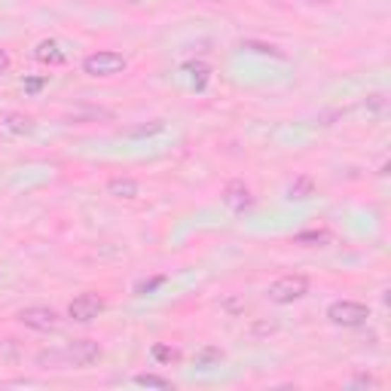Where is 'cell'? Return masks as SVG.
<instances>
[{"label":"cell","instance_id":"cell-16","mask_svg":"<svg viewBox=\"0 0 391 391\" xmlns=\"http://www.w3.org/2000/svg\"><path fill=\"white\" fill-rule=\"evenodd\" d=\"M135 383L144 385V388H174L172 379H162V376H156V373H141V376H135Z\"/></svg>","mask_w":391,"mask_h":391},{"label":"cell","instance_id":"cell-1","mask_svg":"<svg viewBox=\"0 0 391 391\" xmlns=\"http://www.w3.org/2000/svg\"><path fill=\"white\" fill-rule=\"evenodd\" d=\"M128 68L126 55L123 52H114V49H101V52H92L83 59V73L86 77H95V80H107V77H116Z\"/></svg>","mask_w":391,"mask_h":391},{"label":"cell","instance_id":"cell-24","mask_svg":"<svg viewBox=\"0 0 391 391\" xmlns=\"http://www.w3.org/2000/svg\"><path fill=\"white\" fill-rule=\"evenodd\" d=\"M9 64H13V59H9V52H6V49H0V73L9 71Z\"/></svg>","mask_w":391,"mask_h":391},{"label":"cell","instance_id":"cell-14","mask_svg":"<svg viewBox=\"0 0 391 391\" xmlns=\"http://www.w3.org/2000/svg\"><path fill=\"white\" fill-rule=\"evenodd\" d=\"M223 361V351L217 346H208V349H202L199 355H196V364L199 367H211V364H220Z\"/></svg>","mask_w":391,"mask_h":391},{"label":"cell","instance_id":"cell-15","mask_svg":"<svg viewBox=\"0 0 391 391\" xmlns=\"http://www.w3.org/2000/svg\"><path fill=\"white\" fill-rule=\"evenodd\" d=\"M153 358L160 361V364H174V361L181 358V351L172 349V346H162V342H156V346H153Z\"/></svg>","mask_w":391,"mask_h":391},{"label":"cell","instance_id":"cell-20","mask_svg":"<svg viewBox=\"0 0 391 391\" xmlns=\"http://www.w3.org/2000/svg\"><path fill=\"white\" fill-rule=\"evenodd\" d=\"M160 284H165V275H156V278H150V282H141V284H138V287H135V291H138V294H141V296H144V294H150V291H156V287H160Z\"/></svg>","mask_w":391,"mask_h":391},{"label":"cell","instance_id":"cell-5","mask_svg":"<svg viewBox=\"0 0 391 391\" xmlns=\"http://www.w3.org/2000/svg\"><path fill=\"white\" fill-rule=\"evenodd\" d=\"M104 296H98V294H80V296H73L71 306H68V318L71 321H77V324H89V321H95L101 312H104Z\"/></svg>","mask_w":391,"mask_h":391},{"label":"cell","instance_id":"cell-9","mask_svg":"<svg viewBox=\"0 0 391 391\" xmlns=\"http://www.w3.org/2000/svg\"><path fill=\"white\" fill-rule=\"evenodd\" d=\"M296 245H306V248H324L333 241V232L327 227H318V229H303L294 236Z\"/></svg>","mask_w":391,"mask_h":391},{"label":"cell","instance_id":"cell-18","mask_svg":"<svg viewBox=\"0 0 391 391\" xmlns=\"http://www.w3.org/2000/svg\"><path fill=\"white\" fill-rule=\"evenodd\" d=\"M278 330V324L275 321H269V318H260L254 327H251V337L260 339V337H269V333H275Z\"/></svg>","mask_w":391,"mask_h":391},{"label":"cell","instance_id":"cell-19","mask_svg":"<svg viewBox=\"0 0 391 391\" xmlns=\"http://www.w3.org/2000/svg\"><path fill=\"white\" fill-rule=\"evenodd\" d=\"M162 128H165V126L160 123V119H156L153 126H138V128H132V132H128V135H132V138H150V135H160Z\"/></svg>","mask_w":391,"mask_h":391},{"label":"cell","instance_id":"cell-17","mask_svg":"<svg viewBox=\"0 0 391 391\" xmlns=\"http://www.w3.org/2000/svg\"><path fill=\"white\" fill-rule=\"evenodd\" d=\"M241 49H254V52H263V55H275V59H284L282 49H275V46H269V43H257V40H245V43H241Z\"/></svg>","mask_w":391,"mask_h":391},{"label":"cell","instance_id":"cell-22","mask_svg":"<svg viewBox=\"0 0 391 391\" xmlns=\"http://www.w3.org/2000/svg\"><path fill=\"white\" fill-rule=\"evenodd\" d=\"M46 86V77H31V80H25V92H31V95H34V92H40Z\"/></svg>","mask_w":391,"mask_h":391},{"label":"cell","instance_id":"cell-26","mask_svg":"<svg viewBox=\"0 0 391 391\" xmlns=\"http://www.w3.org/2000/svg\"><path fill=\"white\" fill-rule=\"evenodd\" d=\"M309 4H330V0H309Z\"/></svg>","mask_w":391,"mask_h":391},{"label":"cell","instance_id":"cell-8","mask_svg":"<svg viewBox=\"0 0 391 391\" xmlns=\"http://www.w3.org/2000/svg\"><path fill=\"white\" fill-rule=\"evenodd\" d=\"M34 59L37 61H43V64H52V68H59V64H64V49L55 40H40L37 43V49H34Z\"/></svg>","mask_w":391,"mask_h":391},{"label":"cell","instance_id":"cell-21","mask_svg":"<svg viewBox=\"0 0 391 391\" xmlns=\"http://www.w3.org/2000/svg\"><path fill=\"white\" fill-rule=\"evenodd\" d=\"M351 385H367V388H379V383L370 373H358L355 379H351Z\"/></svg>","mask_w":391,"mask_h":391},{"label":"cell","instance_id":"cell-11","mask_svg":"<svg viewBox=\"0 0 391 391\" xmlns=\"http://www.w3.org/2000/svg\"><path fill=\"white\" fill-rule=\"evenodd\" d=\"M309 196H315V181L309 178V174L294 178V184L287 187V199H291V202H303V199H309Z\"/></svg>","mask_w":391,"mask_h":391},{"label":"cell","instance_id":"cell-25","mask_svg":"<svg viewBox=\"0 0 391 391\" xmlns=\"http://www.w3.org/2000/svg\"><path fill=\"white\" fill-rule=\"evenodd\" d=\"M205 4H227V0H205Z\"/></svg>","mask_w":391,"mask_h":391},{"label":"cell","instance_id":"cell-23","mask_svg":"<svg viewBox=\"0 0 391 391\" xmlns=\"http://www.w3.org/2000/svg\"><path fill=\"white\" fill-rule=\"evenodd\" d=\"M223 309H227L229 315H236V312H241V309H245V300H239V296H232V300H227V303H223Z\"/></svg>","mask_w":391,"mask_h":391},{"label":"cell","instance_id":"cell-4","mask_svg":"<svg viewBox=\"0 0 391 391\" xmlns=\"http://www.w3.org/2000/svg\"><path fill=\"white\" fill-rule=\"evenodd\" d=\"M18 324H25L28 330H40V333H49V330H59V312L52 306H25L22 312L16 315Z\"/></svg>","mask_w":391,"mask_h":391},{"label":"cell","instance_id":"cell-7","mask_svg":"<svg viewBox=\"0 0 391 391\" xmlns=\"http://www.w3.org/2000/svg\"><path fill=\"white\" fill-rule=\"evenodd\" d=\"M223 202H227V208L241 214L254 205V196H251V187L245 181H229L227 187H223Z\"/></svg>","mask_w":391,"mask_h":391},{"label":"cell","instance_id":"cell-13","mask_svg":"<svg viewBox=\"0 0 391 391\" xmlns=\"http://www.w3.org/2000/svg\"><path fill=\"white\" fill-rule=\"evenodd\" d=\"M184 71H190V77H193V86L196 89H205V83H208V73H211V68L205 61H187L184 64Z\"/></svg>","mask_w":391,"mask_h":391},{"label":"cell","instance_id":"cell-6","mask_svg":"<svg viewBox=\"0 0 391 391\" xmlns=\"http://www.w3.org/2000/svg\"><path fill=\"white\" fill-rule=\"evenodd\" d=\"M101 346L95 339H77V342H71L68 351H64V358H68V364L71 367H77V370H89L92 364H98L101 361Z\"/></svg>","mask_w":391,"mask_h":391},{"label":"cell","instance_id":"cell-3","mask_svg":"<svg viewBox=\"0 0 391 391\" xmlns=\"http://www.w3.org/2000/svg\"><path fill=\"white\" fill-rule=\"evenodd\" d=\"M306 294H309V278L306 275H282L269 284V300L282 303V306L303 300Z\"/></svg>","mask_w":391,"mask_h":391},{"label":"cell","instance_id":"cell-10","mask_svg":"<svg viewBox=\"0 0 391 391\" xmlns=\"http://www.w3.org/2000/svg\"><path fill=\"white\" fill-rule=\"evenodd\" d=\"M107 193L116 199H138V181L132 178H110L107 181Z\"/></svg>","mask_w":391,"mask_h":391},{"label":"cell","instance_id":"cell-12","mask_svg":"<svg viewBox=\"0 0 391 391\" xmlns=\"http://www.w3.org/2000/svg\"><path fill=\"white\" fill-rule=\"evenodd\" d=\"M0 126H4L9 135H28V132H34V119L25 116V114H6Z\"/></svg>","mask_w":391,"mask_h":391},{"label":"cell","instance_id":"cell-2","mask_svg":"<svg viewBox=\"0 0 391 391\" xmlns=\"http://www.w3.org/2000/svg\"><path fill=\"white\" fill-rule=\"evenodd\" d=\"M327 318H330V324H337V327H361V324H367V318H370V306L358 303V300H337L327 306Z\"/></svg>","mask_w":391,"mask_h":391}]
</instances>
